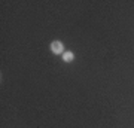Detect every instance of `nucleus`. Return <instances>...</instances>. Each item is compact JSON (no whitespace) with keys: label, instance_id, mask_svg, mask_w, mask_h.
Masks as SVG:
<instances>
[{"label":"nucleus","instance_id":"f257e3e1","mask_svg":"<svg viewBox=\"0 0 134 128\" xmlns=\"http://www.w3.org/2000/svg\"><path fill=\"white\" fill-rule=\"evenodd\" d=\"M51 51H52V54H55V55H63V54H64V45H63V42L54 40V42L51 43Z\"/></svg>","mask_w":134,"mask_h":128},{"label":"nucleus","instance_id":"f03ea898","mask_svg":"<svg viewBox=\"0 0 134 128\" xmlns=\"http://www.w3.org/2000/svg\"><path fill=\"white\" fill-rule=\"evenodd\" d=\"M73 60H75V54H73L72 51H66V52L63 54V61H66V63H72Z\"/></svg>","mask_w":134,"mask_h":128}]
</instances>
